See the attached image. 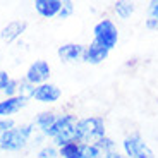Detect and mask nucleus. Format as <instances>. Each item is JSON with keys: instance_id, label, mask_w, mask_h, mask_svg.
I'll use <instances>...</instances> for the list:
<instances>
[{"instance_id": "obj_11", "label": "nucleus", "mask_w": 158, "mask_h": 158, "mask_svg": "<svg viewBox=\"0 0 158 158\" xmlns=\"http://www.w3.org/2000/svg\"><path fill=\"white\" fill-rule=\"evenodd\" d=\"M29 100L23 98V96H12V98H5L0 102V118H9V115H14L21 112Z\"/></svg>"}, {"instance_id": "obj_8", "label": "nucleus", "mask_w": 158, "mask_h": 158, "mask_svg": "<svg viewBox=\"0 0 158 158\" xmlns=\"http://www.w3.org/2000/svg\"><path fill=\"white\" fill-rule=\"evenodd\" d=\"M60 96H62V91H60V88L57 86V84L45 83V84L36 86L33 100H36V102H40V103H47V105H50V103L59 102Z\"/></svg>"}, {"instance_id": "obj_5", "label": "nucleus", "mask_w": 158, "mask_h": 158, "mask_svg": "<svg viewBox=\"0 0 158 158\" xmlns=\"http://www.w3.org/2000/svg\"><path fill=\"white\" fill-rule=\"evenodd\" d=\"M93 36L95 41L100 43L102 47H105L107 50H114L118 43V28L117 24L112 19L105 17V19L98 21L93 28Z\"/></svg>"}, {"instance_id": "obj_7", "label": "nucleus", "mask_w": 158, "mask_h": 158, "mask_svg": "<svg viewBox=\"0 0 158 158\" xmlns=\"http://www.w3.org/2000/svg\"><path fill=\"white\" fill-rule=\"evenodd\" d=\"M52 74V67L47 60H35L28 67L26 74H24V79L31 83L33 86H40V84H45L48 83Z\"/></svg>"}, {"instance_id": "obj_4", "label": "nucleus", "mask_w": 158, "mask_h": 158, "mask_svg": "<svg viewBox=\"0 0 158 158\" xmlns=\"http://www.w3.org/2000/svg\"><path fill=\"white\" fill-rule=\"evenodd\" d=\"M122 153L127 158H155V151L138 131L129 132L122 139Z\"/></svg>"}, {"instance_id": "obj_6", "label": "nucleus", "mask_w": 158, "mask_h": 158, "mask_svg": "<svg viewBox=\"0 0 158 158\" xmlns=\"http://www.w3.org/2000/svg\"><path fill=\"white\" fill-rule=\"evenodd\" d=\"M59 156L60 158H103L105 155L95 144H81V143L74 141L59 148Z\"/></svg>"}, {"instance_id": "obj_10", "label": "nucleus", "mask_w": 158, "mask_h": 158, "mask_svg": "<svg viewBox=\"0 0 158 158\" xmlns=\"http://www.w3.org/2000/svg\"><path fill=\"white\" fill-rule=\"evenodd\" d=\"M84 47H86V45H81V43H64L62 47H59L57 55H59V59L65 64L79 62V60L83 62Z\"/></svg>"}, {"instance_id": "obj_12", "label": "nucleus", "mask_w": 158, "mask_h": 158, "mask_svg": "<svg viewBox=\"0 0 158 158\" xmlns=\"http://www.w3.org/2000/svg\"><path fill=\"white\" fill-rule=\"evenodd\" d=\"M26 28H28V23H26V21H10V23H7L4 28H2L0 38L4 40L5 43H12V41H16V40L26 31Z\"/></svg>"}, {"instance_id": "obj_21", "label": "nucleus", "mask_w": 158, "mask_h": 158, "mask_svg": "<svg viewBox=\"0 0 158 158\" xmlns=\"http://www.w3.org/2000/svg\"><path fill=\"white\" fill-rule=\"evenodd\" d=\"M5 95V98H12V96H17V93H19V79H12L9 81V84L5 86V89L2 91Z\"/></svg>"}, {"instance_id": "obj_24", "label": "nucleus", "mask_w": 158, "mask_h": 158, "mask_svg": "<svg viewBox=\"0 0 158 158\" xmlns=\"http://www.w3.org/2000/svg\"><path fill=\"white\" fill-rule=\"evenodd\" d=\"M103 158H127L124 153H120V151H112V153H107Z\"/></svg>"}, {"instance_id": "obj_16", "label": "nucleus", "mask_w": 158, "mask_h": 158, "mask_svg": "<svg viewBox=\"0 0 158 158\" xmlns=\"http://www.w3.org/2000/svg\"><path fill=\"white\" fill-rule=\"evenodd\" d=\"M144 28L150 31H158V0H151L146 7Z\"/></svg>"}, {"instance_id": "obj_2", "label": "nucleus", "mask_w": 158, "mask_h": 158, "mask_svg": "<svg viewBox=\"0 0 158 158\" xmlns=\"http://www.w3.org/2000/svg\"><path fill=\"white\" fill-rule=\"evenodd\" d=\"M105 136H107V124L103 117L89 115L79 118L76 124V141L81 144H95Z\"/></svg>"}, {"instance_id": "obj_20", "label": "nucleus", "mask_w": 158, "mask_h": 158, "mask_svg": "<svg viewBox=\"0 0 158 158\" xmlns=\"http://www.w3.org/2000/svg\"><path fill=\"white\" fill-rule=\"evenodd\" d=\"M74 10H76V5H74V2H71V0H64L62 2V9H60V12H59V19H69V17L74 14Z\"/></svg>"}, {"instance_id": "obj_3", "label": "nucleus", "mask_w": 158, "mask_h": 158, "mask_svg": "<svg viewBox=\"0 0 158 158\" xmlns=\"http://www.w3.org/2000/svg\"><path fill=\"white\" fill-rule=\"evenodd\" d=\"M35 132H36V129H35V126H33V122L14 126L12 129H9L5 134L0 136V150H4V151L23 150V148L28 146L29 139L33 138Z\"/></svg>"}, {"instance_id": "obj_23", "label": "nucleus", "mask_w": 158, "mask_h": 158, "mask_svg": "<svg viewBox=\"0 0 158 158\" xmlns=\"http://www.w3.org/2000/svg\"><path fill=\"white\" fill-rule=\"evenodd\" d=\"M9 81H10V76H9L4 69H0V91L5 89V86L9 84Z\"/></svg>"}, {"instance_id": "obj_19", "label": "nucleus", "mask_w": 158, "mask_h": 158, "mask_svg": "<svg viewBox=\"0 0 158 158\" xmlns=\"http://www.w3.org/2000/svg\"><path fill=\"white\" fill-rule=\"evenodd\" d=\"M36 158H59V148H55L53 144H45L36 153Z\"/></svg>"}, {"instance_id": "obj_9", "label": "nucleus", "mask_w": 158, "mask_h": 158, "mask_svg": "<svg viewBox=\"0 0 158 158\" xmlns=\"http://www.w3.org/2000/svg\"><path fill=\"white\" fill-rule=\"evenodd\" d=\"M110 55V50H107L105 47H102L100 43H96L95 40L89 45L84 47V53H83V62L91 64V65H98V64L105 62Z\"/></svg>"}, {"instance_id": "obj_1", "label": "nucleus", "mask_w": 158, "mask_h": 158, "mask_svg": "<svg viewBox=\"0 0 158 158\" xmlns=\"http://www.w3.org/2000/svg\"><path fill=\"white\" fill-rule=\"evenodd\" d=\"M79 118L74 114H60L53 126L45 132V138L52 139V144L55 148H62L69 143L76 141V124Z\"/></svg>"}, {"instance_id": "obj_22", "label": "nucleus", "mask_w": 158, "mask_h": 158, "mask_svg": "<svg viewBox=\"0 0 158 158\" xmlns=\"http://www.w3.org/2000/svg\"><path fill=\"white\" fill-rule=\"evenodd\" d=\"M16 126V122H14V118H0V136L5 134L9 129H12V127Z\"/></svg>"}, {"instance_id": "obj_15", "label": "nucleus", "mask_w": 158, "mask_h": 158, "mask_svg": "<svg viewBox=\"0 0 158 158\" xmlns=\"http://www.w3.org/2000/svg\"><path fill=\"white\" fill-rule=\"evenodd\" d=\"M112 10H114V14L118 19L127 21L136 12V4L134 2H129V0H117V2L112 4Z\"/></svg>"}, {"instance_id": "obj_14", "label": "nucleus", "mask_w": 158, "mask_h": 158, "mask_svg": "<svg viewBox=\"0 0 158 158\" xmlns=\"http://www.w3.org/2000/svg\"><path fill=\"white\" fill-rule=\"evenodd\" d=\"M57 117H59V114H55V112H52V110L40 112V114L35 115V118H33V126H35V129L38 131V132L45 134V132L53 126Z\"/></svg>"}, {"instance_id": "obj_17", "label": "nucleus", "mask_w": 158, "mask_h": 158, "mask_svg": "<svg viewBox=\"0 0 158 158\" xmlns=\"http://www.w3.org/2000/svg\"><path fill=\"white\" fill-rule=\"evenodd\" d=\"M95 146L98 148V150L102 151L103 155L112 153V151H117V143H115L114 139L110 138V136H105V138H102L98 143H95Z\"/></svg>"}, {"instance_id": "obj_18", "label": "nucleus", "mask_w": 158, "mask_h": 158, "mask_svg": "<svg viewBox=\"0 0 158 158\" xmlns=\"http://www.w3.org/2000/svg\"><path fill=\"white\" fill-rule=\"evenodd\" d=\"M35 89H36V86H33L31 83H28L24 77L19 79V93H17L19 96H23V98H26V100H33Z\"/></svg>"}, {"instance_id": "obj_13", "label": "nucleus", "mask_w": 158, "mask_h": 158, "mask_svg": "<svg viewBox=\"0 0 158 158\" xmlns=\"http://www.w3.org/2000/svg\"><path fill=\"white\" fill-rule=\"evenodd\" d=\"M35 10L41 17L50 19V17L59 16L60 9H62V0H35Z\"/></svg>"}]
</instances>
